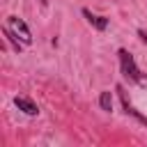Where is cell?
Listing matches in <instances>:
<instances>
[{
  "label": "cell",
  "instance_id": "cell-5",
  "mask_svg": "<svg viewBox=\"0 0 147 147\" xmlns=\"http://www.w3.org/2000/svg\"><path fill=\"white\" fill-rule=\"evenodd\" d=\"M14 106H16L21 113L30 115V117H37V115H39V106H37L32 99H28V96H14Z\"/></svg>",
  "mask_w": 147,
  "mask_h": 147
},
{
  "label": "cell",
  "instance_id": "cell-8",
  "mask_svg": "<svg viewBox=\"0 0 147 147\" xmlns=\"http://www.w3.org/2000/svg\"><path fill=\"white\" fill-rule=\"evenodd\" d=\"M39 5L41 7H48V0H39Z\"/></svg>",
  "mask_w": 147,
  "mask_h": 147
},
{
  "label": "cell",
  "instance_id": "cell-3",
  "mask_svg": "<svg viewBox=\"0 0 147 147\" xmlns=\"http://www.w3.org/2000/svg\"><path fill=\"white\" fill-rule=\"evenodd\" d=\"M115 92L119 94V101H122V108H124V113H126V115H131V117H136L140 124H145V126H147V115L138 113V110L131 106V101H129V96H126V90H124L122 85H117V87H115Z\"/></svg>",
  "mask_w": 147,
  "mask_h": 147
},
{
  "label": "cell",
  "instance_id": "cell-1",
  "mask_svg": "<svg viewBox=\"0 0 147 147\" xmlns=\"http://www.w3.org/2000/svg\"><path fill=\"white\" fill-rule=\"evenodd\" d=\"M117 57H119V69H122V74H124L131 83H136L138 87H145V90H147V74L140 71V67L136 64L133 55H131L126 48H119V51H117Z\"/></svg>",
  "mask_w": 147,
  "mask_h": 147
},
{
  "label": "cell",
  "instance_id": "cell-2",
  "mask_svg": "<svg viewBox=\"0 0 147 147\" xmlns=\"http://www.w3.org/2000/svg\"><path fill=\"white\" fill-rule=\"evenodd\" d=\"M7 25L21 37V41H23L25 46L32 44V32H30V28H28V23H25L23 18H18V16H7Z\"/></svg>",
  "mask_w": 147,
  "mask_h": 147
},
{
  "label": "cell",
  "instance_id": "cell-4",
  "mask_svg": "<svg viewBox=\"0 0 147 147\" xmlns=\"http://www.w3.org/2000/svg\"><path fill=\"white\" fill-rule=\"evenodd\" d=\"M80 14L87 18V23H90L96 32H106V30H108V23H110V21H108L106 16H99V14L90 11V9H80Z\"/></svg>",
  "mask_w": 147,
  "mask_h": 147
},
{
  "label": "cell",
  "instance_id": "cell-7",
  "mask_svg": "<svg viewBox=\"0 0 147 147\" xmlns=\"http://www.w3.org/2000/svg\"><path fill=\"white\" fill-rule=\"evenodd\" d=\"M99 106H101V110H106V113L113 110V94H110V90H103V92L99 94Z\"/></svg>",
  "mask_w": 147,
  "mask_h": 147
},
{
  "label": "cell",
  "instance_id": "cell-6",
  "mask_svg": "<svg viewBox=\"0 0 147 147\" xmlns=\"http://www.w3.org/2000/svg\"><path fill=\"white\" fill-rule=\"evenodd\" d=\"M2 34H5V39H7L9 44H11V48H14L16 53H23V48H25V44L21 41V37H18V34H16V32H14V30H11V28H9L7 23L2 25Z\"/></svg>",
  "mask_w": 147,
  "mask_h": 147
}]
</instances>
